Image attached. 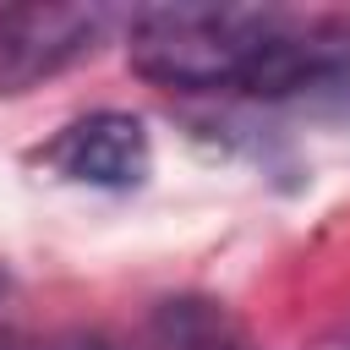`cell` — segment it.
<instances>
[{
    "mask_svg": "<svg viewBox=\"0 0 350 350\" xmlns=\"http://www.w3.org/2000/svg\"><path fill=\"white\" fill-rule=\"evenodd\" d=\"M55 350H120V345L104 339V334H71V339H60Z\"/></svg>",
    "mask_w": 350,
    "mask_h": 350,
    "instance_id": "cell-5",
    "label": "cell"
},
{
    "mask_svg": "<svg viewBox=\"0 0 350 350\" xmlns=\"http://www.w3.org/2000/svg\"><path fill=\"white\" fill-rule=\"evenodd\" d=\"M115 27L109 5H0V98H22L82 66Z\"/></svg>",
    "mask_w": 350,
    "mask_h": 350,
    "instance_id": "cell-2",
    "label": "cell"
},
{
    "mask_svg": "<svg viewBox=\"0 0 350 350\" xmlns=\"http://www.w3.org/2000/svg\"><path fill=\"white\" fill-rule=\"evenodd\" d=\"M153 350H257L246 323L208 295H175L153 312Z\"/></svg>",
    "mask_w": 350,
    "mask_h": 350,
    "instance_id": "cell-4",
    "label": "cell"
},
{
    "mask_svg": "<svg viewBox=\"0 0 350 350\" xmlns=\"http://www.w3.org/2000/svg\"><path fill=\"white\" fill-rule=\"evenodd\" d=\"M44 164L60 175V180H77V186H104V191H126V186H142L148 170H153V137L137 115L126 109H93L82 120H71L49 148H44Z\"/></svg>",
    "mask_w": 350,
    "mask_h": 350,
    "instance_id": "cell-3",
    "label": "cell"
},
{
    "mask_svg": "<svg viewBox=\"0 0 350 350\" xmlns=\"http://www.w3.org/2000/svg\"><path fill=\"white\" fill-rule=\"evenodd\" d=\"M273 5H142L126 22V60L170 93H246L290 33Z\"/></svg>",
    "mask_w": 350,
    "mask_h": 350,
    "instance_id": "cell-1",
    "label": "cell"
}]
</instances>
